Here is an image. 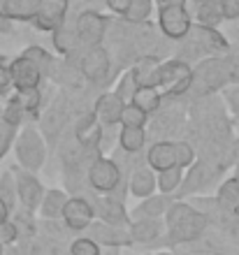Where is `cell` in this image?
Wrapping results in <instances>:
<instances>
[{"label": "cell", "instance_id": "1", "mask_svg": "<svg viewBox=\"0 0 239 255\" xmlns=\"http://www.w3.org/2000/svg\"><path fill=\"white\" fill-rule=\"evenodd\" d=\"M165 235L156 246H181V244L198 242L209 228V216L191 202L174 200L165 214Z\"/></svg>", "mask_w": 239, "mask_h": 255}, {"label": "cell", "instance_id": "2", "mask_svg": "<svg viewBox=\"0 0 239 255\" xmlns=\"http://www.w3.org/2000/svg\"><path fill=\"white\" fill-rule=\"evenodd\" d=\"M226 86H239V61L233 56H209L193 65L191 98H212Z\"/></svg>", "mask_w": 239, "mask_h": 255}, {"label": "cell", "instance_id": "3", "mask_svg": "<svg viewBox=\"0 0 239 255\" xmlns=\"http://www.w3.org/2000/svg\"><path fill=\"white\" fill-rule=\"evenodd\" d=\"M14 155H16V165L28 172H40L44 160H47V141L42 132L33 126H23L14 139Z\"/></svg>", "mask_w": 239, "mask_h": 255}, {"label": "cell", "instance_id": "4", "mask_svg": "<svg viewBox=\"0 0 239 255\" xmlns=\"http://www.w3.org/2000/svg\"><path fill=\"white\" fill-rule=\"evenodd\" d=\"M193 86V65L181 58H167L160 63L158 88L167 98H184Z\"/></svg>", "mask_w": 239, "mask_h": 255}, {"label": "cell", "instance_id": "5", "mask_svg": "<svg viewBox=\"0 0 239 255\" xmlns=\"http://www.w3.org/2000/svg\"><path fill=\"white\" fill-rule=\"evenodd\" d=\"M193 28V14L188 7V0L158 5V30L167 40L184 42Z\"/></svg>", "mask_w": 239, "mask_h": 255}, {"label": "cell", "instance_id": "6", "mask_svg": "<svg viewBox=\"0 0 239 255\" xmlns=\"http://www.w3.org/2000/svg\"><path fill=\"white\" fill-rule=\"evenodd\" d=\"M184 47L191 49L193 58H209V56H228L230 51V42L226 40V35L219 28H207L193 23L191 33L184 40Z\"/></svg>", "mask_w": 239, "mask_h": 255}, {"label": "cell", "instance_id": "7", "mask_svg": "<svg viewBox=\"0 0 239 255\" xmlns=\"http://www.w3.org/2000/svg\"><path fill=\"white\" fill-rule=\"evenodd\" d=\"M86 181L98 195H114L123 181V169L114 158L95 155L86 169Z\"/></svg>", "mask_w": 239, "mask_h": 255}, {"label": "cell", "instance_id": "8", "mask_svg": "<svg viewBox=\"0 0 239 255\" xmlns=\"http://www.w3.org/2000/svg\"><path fill=\"white\" fill-rule=\"evenodd\" d=\"M107 28H109V19L93 7L81 9L74 19V30H77V40H79L81 49L100 47L107 35Z\"/></svg>", "mask_w": 239, "mask_h": 255}, {"label": "cell", "instance_id": "9", "mask_svg": "<svg viewBox=\"0 0 239 255\" xmlns=\"http://www.w3.org/2000/svg\"><path fill=\"white\" fill-rule=\"evenodd\" d=\"M223 172V165H216L212 160H195V165L186 169L184 183H181L179 193L174 195V200H186L191 195L205 193L209 186L214 183V179H219V174Z\"/></svg>", "mask_w": 239, "mask_h": 255}, {"label": "cell", "instance_id": "10", "mask_svg": "<svg viewBox=\"0 0 239 255\" xmlns=\"http://www.w3.org/2000/svg\"><path fill=\"white\" fill-rule=\"evenodd\" d=\"M79 74L88 84H107L112 77V56L102 44L93 49H86L79 58Z\"/></svg>", "mask_w": 239, "mask_h": 255}, {"label": "cell", "instance_id": "11", "mask_svg": "<svg viewBox=\"0 0 239 255\" xmlns=\"http://www.w3.org/2000/svg\"><path fill=\"white\" fill-rule=\"evenodd\" d=\"M14 179H16V195H19V204L26 214H35L40 211V204L44 200V193L47 188L42 186L40 176L35 172H28V169H21L19 165L12 167Z\"/></svg>", "mask_w": 239, "mask_h": 255}, {"label": "cell", "instance_id": "12", "mask_svg": "<svg viewBox=\"0 0 239 255\" xmlns=\"http://www.w3.org/2000/svg\"><path fill=\"white\" fill-rule=\"evenodd\" d=\"M95 221V209L93 202L84 197V195H70L65 209H63V216H60V223L65 225L70 232H84L93 225Z\"/></svg>", "mask_w": 239, "mask_h": 255}, {"label": "cell", "instance_id": "13", "mask_svg": "<svg viewBox=\"0 0 239 255\" xmlns=\"http://www.w3.org/2000/svg\"><path fill=\"white\" fill-rule=\"evenodd\" d=\"M67 12H70V0H42L33 28L37 33H53L67 21Z\"/></svg>", "mask_w": 239, "mask_h": 255}, {"label": "cell", "instance_id": "14", "mask_svg": "<svg viewBox=\"0 0 239 255\" xmlns=\"http://www.w3.org/2000/svg\"><path fill=\"white\" fill-rule=\"evenodd\" d=\"M9 70H12L14 91H28V88H40L42 86V79H44L42 67L35 61L26 58L23 54L16 56V58L9 63Z\"/></svg>", "mask_w": 239, "mask_h": 255}, {"label": "cell", "instance_id": "15", "mask_svg": "<svg viewBox=\"0 0 239 255\" xmlns=\"http://www.w3.org/2000/svg\"><path fill=\"white\" fill-rule=\"evenodd\" d=\"M88 235L93 242H98L102 249H123L133 244L130 230L128 228H116L105 221H93V225L88 228Z\"/></svg>", "mask_w": 239, "mask_h": 255}, {"label": "cell", "instance_id": "16", "mask_svg": "<svg viewBox=\"0 0 239 255\" xmlns=\"http://www.w3.org/2000/svg\"><path fill=\"white\" fill-rule=\"evenodd\" d=\"M126 105L128 102L121 100L114 91H105V93H100L98 98H95L93 114L102 128L121 126V114H123V107H126Z\"/></svg>", "mask_w": 239, "mask_h": 255}, {"label": "cell", "instance_id": "17", "mask_svg": "<svg viewBox=\"0 0 239 255\" xmlns=\"http://www.w3.org/2000/svg\"><path fill=\"white\" fill-rule=\"evenodd\" d=\"M146 165L153 172H165V169L179 167V155H177V139H160L149 146L146 151Z\"/></svg>", "mask_w": 239, "mask_h": 255}, {"label": "cell", "instance_id": "18", "mask_svg": "<svg viewBox=\"0 0 239 255\" xmlns=\"http://www.w3.org/2000/svg\"><path fill=\"white\" fill-rule=\"evenodd\" d=\"M93 209L100 221L116 228H130V211L123 209V200L119 197H95Z\"/></svg>", "mask_w": 239, "mask_h": 255}, {"label": "cell", "instance_id": "19", "mask_svg": "<svg viewBox=\"0 0 239 255\" xmlns=\"http://www.w3.org/2000/svg\"><path fill=\"white\" fill-rule=\"evenodd\" d=\"M42 0H0V16L9 23H33Z\"/></svg>", "mask_w": 239, "mask_h": 255}, {"label": "cell", "instance_id": "20", "mask_svg": "<svg viewBox=\"0 0 239 255\" xmlns=\"http://www.w3.org/2000/svg\"><path fill=\"white\" fill-rule=\"evenodd\" d=\"M174 204V195H151V197H144V200L137 204V207L130 211V223L133 221H144V218H165L167 209Z\"/></svg>", "mask_w": 239, "mask_h": 255}, {"label": "cell", "instance_id": "21", "mask_svg": "<svg viewBox=\"0 0 239 255\" xmlns=\"http://www.w3.org/2000/svg\"><path fill=\"white\" fill-rule=\"evenodd\" d=\"M130 237L133 244H142V246H156L165 235V221L163 218H144V221H133L130 223Z\"/></svg>", "mask_w": 239, "mask_h": 255}, {"label": "cell", "instance_id": "22", "mask_svg": "<svg viewBox=\"0 0 239 255\" xmlns=\"http://www.w3.org/2000/svg\"><path fill=\"white\" fill-rule=\"evenodd\" d=\"M156 190H158V172H153L149 165L137 167L133 174L128 176V193L133 197L144 200V197L156 195Z\"/></svg>", "mask_w": 239, "mask_h": 255}, {"label": "cell", "instance_id": "23", "mask_svg": "<svg viewBox=\"0 0 239 255\" xmlns=\"http://www.w3.org/2000/svg\"><path fill=\"white\" fill-rule=\"evenodd\" d=\"M188 7L193 14V23H198V26L219 28L226 21L221 14L219 0H188Z\"/></svg>", "mask_w": 239, "mask_h": 255}, {"label": "cell", "instance_id": "24", "mask_svg": "<svg viewBox=\"0 0 239 255\" xmlns=\"http://www.w3.org/2000/svg\"><path fill=\"white\" fill-rule=\"evenodd\" d=\"M74 134H77V141H79L84 148H93L100 144L102 139V126L100 121L95 119V114H84L77 121V128H74Z\"/></svg>", "mask_w": 239, "mask_h": 255}, {"label": "cell", "instance_id": "25", "mask_svg": "<svg viewBox=\"0 0 239 255\" xmlns=\"http://www.w3.org/2000/svg\"><path fill=\"white\" fill-rule=\"evenodd\" d=\"M214 202H216V207H219L221 211L233 214L235 207L239 204V176L237 174L228 176V179H223V181L219 183Z\"/></svg>", "mask_w": 239, "mask_h": 255}, {"label": "cell", "instance_id": "26", "mask_svg": "<svg viewBox=\"0 0 239 255\" xmlns=\"http://www.w3.org/2000/svg\"><path fill=\"white\" fill-rule=\"evenodd\" d=\"M51 44H53V51L58 56H70L74 49L79 47V40H77V30H74V21L67 19L65 23L60 28H56L51 33ZM81 49V47H79Z\"/></svg>", "mask_w": 239, "mask_h": 255}, {"label": "cell", "instance_id": "27", "mask_svg": "<svg viewBox=\"0 0 239 255\" xmlns=\"http://www.w3.org/2000/svg\"><path fill=\"white\" fill-rule=\"evenodd\" d=\"M67 200H70V195H67L65 190L47 188L44 200H42V204H40V216L44 221H58L60 216H63V209H65Z\"/></svg>", "mask_w": 239, "mask_h": 255}, {"label": "cell", "instance_id": "28", "mask_svg": "<svg viewBox=\"0 0 239 255\" xmlns=\"http://www.w3.org/2000/svg\"><path fill=\"white\" fill-rule=\"evenodd\" d=\"M160 63L156 56H142L140 61L133 65L135 77L140 86H156L158 88V72H160Z\"/></svg>", "mask_w": 239, "mask_h": 255}, {"label": "cell", "instance_id": "29", "mask_svg": "<svg viewBox=\"0 0 239 255\" xmlns=\"http://www.w3.org/2000/svg\"><path fill=\"white\" fill-rule=\"evenodd\" d=\"M146 146V128H126L121 126L119 130V148L123 153H140Z\"/></svg>", "mask_w": 239, "mask_h": 255}, {"label": "cell", "instance_id": "30", "mask_svg": "<svg viewBox=\"0 0 239 255\" xmlns=\"http://www.w3.org/2000/svg\"><path fill=\"white\" fill-rule=\"evenodd\" d=\"M130 102L137 105L140 109H144L146 114L151 116V114H156L160 109V105H163V93H160V88H156V86H140Z\"/></svg>", "mask_w": 239, "mask_h": 255}, {"label": "cell", "instance_id": "31", "mask_svg": "<svg viewBox=\"0 0 239 255\" xmlns=\"http://www.w3.org/2000/svg\"><path fill=\"white\" fill-rule=\"evenodd\" d=\"M158 12V5H156V0H130V5H128V12L123 19L128 23H135V26H142L146 21L151 19L153 14Z\"/></svg>", "mask_w": 239, "mask_h": 255}, {"label": "cell", "instance_id": "32", "mask_svg": "<svg viewBox=\"0 0 239 255\" xmlns=\"http://www.w3.org/2000/svg\"><path fill=\"white\" fill-rule=\"evenodd\" d=\"M14 102L21 107V112L26 114V119L35 116L42 107V88H28V91H16L12 95Z\"/></svg>", "mask_w": 239, "mask_h": 255}, {"label": "cell", "instance_id": "33", "mask_svg": "<svg viewBox=\"0 0 239 255\" xmlns=\"http://www.w3.org/2000/svg\"><path fill=\"white\" fill-rule=\"evenodd\" d=\"M184 176H186V169H181V167L158 172V190L163 195H177L181 188V183H184Z\"/></svg>", "mask_w": 239, "mask_h": 255}, {"label": "cell", "instance_id": "34", "mask_svg": "<svg viewBox=\"0 0 239 255\" xmlns=\"http://www.w3.org/2000/svg\"><path fill=\"white\" fill-rule=\"evenodd\" d=\"M0 200L9 207V211H14V209H16V204H19V195H16V179H14L12 169H7L5 174L0 176Z\"/></svg>", "mask_w": 239, "mask_h": 255}, {"label": "cell", "instance_id": "35", "mask_svg": "<svg viewBox=\"0 0 239 255\" xmlns=\"http://www.w3.org/2000/svg\"><path fill=\"white\" fill-rule=\"evenodd\" d=\"M137 88H140V84H137V77H135V70L130 67V70H126V72L121 74V79H119V84H116V88H114V93L119 95L123 102H130L133 95L137 93Z\"/></svg>", "mask_w": 239, "mask_h": 255}, {"label": "cell", "instance_id": "36", "mask_svg": "<svg viewBox=\"0 0 239 255\" xmlns=\"http://www.w3.org/2000/svg\"><path fill=\"white\" fill-rule=\"evenodd\" d=\"M146 123H149V114H146L144 109H140L137 105H133V102H128L126 107H123L121 126H126V128H146Z\"/></svg>", "mask_w": 239, "mask_h": 255}, {"label": "cell", "instance_id": "37", "mask_svg": "<svg viewBox=\"0 0 239 255\" xmlns=\"http://www.w3.org/2000/svg\"><path fill=\"white\" fill-rule=\"evenodd\" d=\"M102 246L98 242H93L91 237H77L74 242H70L67 255H102Z\"/></svg>", "mask_w": 239, "mask_h": 255}, {"label": "cell", "instance_id": "38", "mask_svg": "<svg viewBox=\"0 0 239 255\" xmlns=\"http://www.w3.org/2000/svg\"><path fill=\"white\" fill-rule=\"evenodd\" d=\"M19 237H21V228L16 221L9 218V221H5L0 225V244L2 246H14V244L19 242Z\"/></svg>", "mask_w": 239, "mask_h": 255}, {"label": "cell", "instance_id": "39", "mask_svg": "<svg viewBox=\"0 0 239 255\" xmlns=\"http://www.w3.org/2000/svg\"><path fill=\"white\" fill-rule=\"evenodd\" d=\"M223 98H226V105L233 114V123L239 128V86H230L223 91Z\"/></svg>", "mask_w": 239, "mask_h": 255}, {"label": "cell", "instance_id": "40", "mask_svg": "<svg viewBox=\"0 0 239 255\" xmlns=\"http://www.w3.org/2000/svg\"><path fill=\"white\" fill-rule=\"evenodd\" d=\"M14 88V79H12V70L9 63H0V98L9 95V91Z\"/></svg>", "mask_w": 239, "mask_h": 255}, {"label": "cell", "instance_id": "41", "mask_svg": "<svg viewBox=\"0 0 239 255\" xmlns=\"http://www.w3.org/2000/svg\"><path fill=\"white\" fill-rule=\"evenodd\" d=\"M221 14L226 21H237L239 19V0H219Z\"/></svg>", "mask_w": 239, "mask_h": 255}, {"label": "cell", "instance_id": "42", "mask_svg": "<svg viewBox=\"0 0 239 255\" xmlns=\"http://www.w3.org/2000/svg\"><path fill=\"white\" fill-rule=\"evenodd\" d=\"M128 5H130V0H105V7H107V9H109L114 16H121V19L126 16Z\"/></svg>", "mask_w": 239, "mask_h": 255}, {"label": "cell", "instance_id": "43", "mask_svg": "<svg viewBox=\"0 0 239 255\" xmlns=\"http://www.w3.org/2000/svg\"><path fill=\"white\" fill-rule=\"evenodd\" d=\"M233 174L239 176V139H235L233 144Z\"/></svg>", "mask_w": 239, "mask_h": 255}, {"label": "cell", "instance_id": "44", "mask_svg": "<svg viewBox=\"0 0 239 255\" xmlns=\"http://www.w3.org/2000/svg\"><path fill=\"white\" fill-rule=\"evenodd\" d=\"M9 218H12V211H9V207H7L5 202L0 200V225L5 221H9Z\"/></svg>", "mask_w": 239, "mask_h": 255}, {"label": "cell", "instance_id": "45", "mask_svg": "<svg viewBox=\"0 0 239 255\" xmlns=\"http://www.w3.org/2000/svg\"><path fill=\"white\" fill-rule=\"evenodd\" d=\"M14 33V23H9L7 19L0 16V35H12Z\"/></svg>", "mask_w": 239, "mask_h": 255}, {"label": "cell", "instance_id": "46", "mask_svg": "<svg viewBox=\"0 0 239 255\" xmlns=\"http://www.w3.org/2000/svg\"><path fill=\"white\" fill-rule=\"evenodd\" d=\"M102 255H121V249H105Z\"/></svg>", "mask_w": 239, "mask_h": 255}, {"label": "cell", "instance_id": "47", "mask_svg": "<svg viewBox=\"0 0 239 255\" xmlns=\"http://www.w3.org/2000/svg\"><path fill=\"white\" fill-rule=\"evenodd\" d=\"M5 255H21L19 251H14V249H9V251H5Z\"/></svg>", "mask_w": 239, "mask_h": 255}, {"label": "cell", "instance_id": "48", "mask_svg": "<svg viewBox=\"0 0 239 255\" xmlns=\"http://www.w3.org/2000/svg\"><path fill=\"white\" fill-rule=\"evenodd\" d=\"M233 216H235V218H237V221H239V204H237V207H235V211H233Z\"/></svg>", "mask_w": 239, "mask_h": 255}, {"label": "cell", "instance_id": "49", "mask_svg": "<svg viewBox=\"0 0 239 255\" xmlns=\"http://www.w3.org/2000/svg\"><path fill=\"white\" fill-rule=\"evenodd\" d=\"M0 255H5V246L2 244H0Z\"/></svg>", "mask_w": 239, "mask_h": 255}, {"label": "cell", "instance_id": "50", "mask_svg": "<svg viewBox=\"0 0 239 255\" xmlns=\"http://www.w3.org/2000/svg\"><path fill=\"white\" fill-rule=\"evenodd\" d=\"M156 255H172V253H156Z\"/></svg>", "mask_w": 239, "mask_h": 255}, {"label": "cell", "instance_id": "51", "mask_svg": "<svg viewBox=\"0 0 239 255\" xmlns=\"http://www.w3.org/2000/svg\"><path fill=\"white\" fill-rule=\"evenodd\" d=\"M0 116H2V105H0Z\"/></svg>", "mask_w": 239, "mask_h": 255}, {"label": "cell", "instance_id": "52", "mask_svg": "<svg viewBox=\"0 0 239 255\" xmlns=\"http://www.w3.org/2000/svg\"><path fill=\"white\" fill-rule=\"evenodd\" d=\"M146 255H151V253H146Z\"/></svg>", "mask_w": 239, "mask_h": 255}]
</instances>
